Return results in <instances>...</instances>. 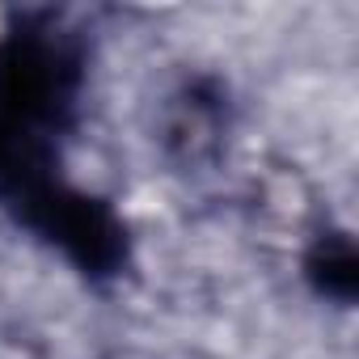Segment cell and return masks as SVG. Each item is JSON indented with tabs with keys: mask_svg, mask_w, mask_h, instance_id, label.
Wrapping results in <instances>:
<instances>
[{
	"mask_svg": "<svg viewBox=\"0 0 359 359\" xmlns=\"http://www.w3.org/2000/svg\"><path fill=\"white\" fill-rule=\"evenodd\" d=\"M304 275L321 296H330L338 304H351L355 300V279H359L351 241L346 237H321L304 258Z\"/></svg>",
	"mask_w": 359,
	"mask_h": 359,
	"instance_id": "cell-1",
	"label": "cell"
}]
</instances>
